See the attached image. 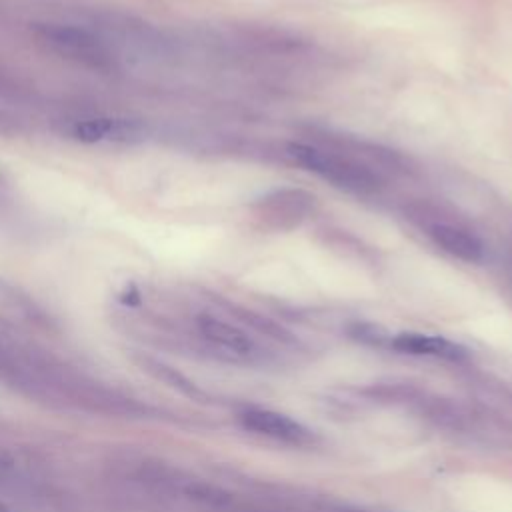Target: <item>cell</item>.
<instances>
[{
  "instance_id": "1",
  "label": "cell",
  "mask_w": 512,
  "mask_h": 512,
  "mask_svg": "<svg viewBox=\"0 0 512 512\" xmlns=\"http://www.w3.org/2000/svg\"><path fill=\"white\" fill-rule=\"evenodd\" d=\"M0 384L56 408L120 418L148 416V406L136 398L66 366L50 354L4 338H0Z\"/></svg>"
},
{
  "instance_id": "2",
  "label": "cell",
  "mask_w": 512,
  "mask_h": 512,
  "mask_svg": "<svg viewBox=\"0 0 512 512\" xmlns=\"http://www.w3.org/2000/svg\"><path fill=\"white\" fill-rule=\"evenodd\" d=\"M288 158L304 170L320 176L338 190L354 196H372L382 188L380 176L366 164L304 142H290L286 146Z\"/></svg>"
},
{
  "instance_id": "3",
  "label": "cell",
  "mask_w": 512,
  "mask_h": 512,
  "mask_svg": "<svg viewBox=\"0 0 512 512\" xmlns=\"http://www.w3.org/2000/svg\"><path fill=\"white\" fill-rule=\"evenodd\" d=\"M0 498L12 506L22 504L46 510L64 506V496L50 478L24 464L6 448H0Z\"/></svg>"
},
{
  "instance_id": "4",
  "label": "cell",
  "mask_w": 512,
  "mask_h": 512,
  "mask_svg": "<svg viewBox=\"0 0 512 512\" xmlns=\"http://www.w3.org/2000/svg\"><path fill=\"white\" fill-rule=\"evenodd\" d=\"M36 36L50 52L76 64L98 70L112 66V52L106 42L82 26L48 22L36 28Z\"/></svg>"
},
{
  "instance_id": "5",
  "label": "cell",
  "mask_w": 512,
  "mask_h": 512,
  "mask_svg": "<svg viewBox=\"0 0 512 512\" xmlns=\"http://www.w3.org/2000/svg\"><path fill=\"white\" fill-rule=\"evenodd\" d=\"M146 132L144 122L124 116L76 118L66 126V134L84 144H136Z\"/></svg>"
},
{
  "instance_id": "6",
  "label": "cell",
  "mask_w": 512,
  "mask_h": 512,
  "mask_svg": "<svg viewBox=\"0 0 512 512\" xmlns=\"http://www.w3.org/2000/svg\"><path fill=\"white\" fill-rule=\"evenodd\" d=\"M314 208V196L300 188H280L262 196L256 204V218L266 228L290 230L298 226Z\"/></svg>"
},
{
  "instance_id": "7",
  "label": "cell",
  "mask_w": 512,
  "mask_h": 512,
  "mask_svg": "<svg viewBox=\"0 0 512 512\" xmlns=\"http://www.w3.org/2000/svg\"><path fill=\"white\" fill-rule=\"evenodd\" d=\"M240 422L246 430L254 434L290 442V444H302L312 438L310 430L302 422L282 412H274L266 408H248L246 412L240 414Z\"/></svg>"
},
{
  "instance_id": "8",
  "label": "cell",
  "mask_w": 512,
  "mask_h": 512,
  "mask_svg": "<svg viewBox=\"0 0 512 512\" xmlns=\"http://www.w3.org/2000/svg\"><path fill=\"white\" fill-rule=\"evenodd\" d=\"M196 328L204 342H208L212 348L234 356V358H252L256 354V342L238 326L210 316L200 314L196 318Z\"/></svg>"
},
{
  "instance_id": "9",
  "label": "cell",
  "mask_w": 512,
  "mask_h": 512,
  "mask_svg": "<svg viewBox=\"0 0 512 512\" xmlns=\"http://www.w3.org/2000/svg\"><path fill=\"white\" fill-rule=\"evenodd\" d=\"M428 236L440 250H444L456 260L478 264L486 256L482 240L468 228L450 222H434L428 226Z\"/></svg>"
},
{
  "instance_id": "10",
  "label": "cell",
  "mask_w": 512,
  "mask_h": 512,
  "mask_svg": "<svg viewBox=\"0 0 512 512\" xmlns=\"http://www.w3.org/2000/svg\"><path fill=\"white\" fill-rule=\"evenodd\" d=\"M390 346L402 354L432 356L442 360H462L468 354L466 348L458 342H452L444 336L420 332H400L390 338Z\"/></svg>"
},
{
  "instance_id": "11",
  "label": "cell",
  "mask_w": 512,
  "mask_h": 512,
  "mask_svg": "<svg viewBox=\"0 0 512 512\" xmlns=\"http://www.w3.org/2000/svg\"><path fill=\"white\" fill-rule=\"evenodd\" d=\"M144 364H146V370H150L154 376L162 378V380L168 382L170 386H174V388H178V390H182V392H188V394H194V392H196V388L192 386V382H190L188 378H184L182 374H178L174 368H170V366H166V364H162V362H158V360H146Z\"/></svg>"
},
{
  "instance_id": "12",
  "label": "cell",
  "mask_w": 512,
  "mask_h": 512,
  "mask_svg": "<svg viewBox=\"0 0 512 512\" xmlns=\"http://www.w3.org/2000/svg\"><path fill=\"white\" fill-rule=\"evenodd\" d=\"M0 512H20L16 506H12L10 502H6V500H2L0 498Z\"/></svg>"
}]
</instances>
